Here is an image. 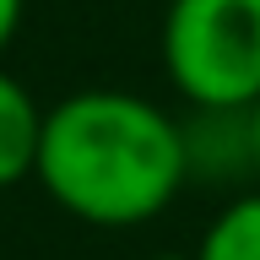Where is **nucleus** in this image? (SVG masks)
I'll use <instances>...</instances> for the list:
<instances>
[{"instance_id":"obj_1","label":"nucleus","mask_w":260,"mask_h":260,"mask_svg":"<svg viewBox=\"0 0 260 260\" xmlns=\"http://www.w3.org/2000/svg\"><path fill=\"white\" fill-rule=\"evenodd\" d=\"M32 179L87 228H141L190 184L179 119L125 87H81L44 109Z\"/></svg>"},{"instance_id":"obj_2","label":"nucleus","mask_w":260,"mask_h":260,"mask_svg":"<svg viewBox=\"0 0 260 260\" xmlns=\"http://www.w3.org/2000/svg\"><path fill=\"white\" fill-rule=\"evenodd\" d=\"M162 71L190 109H249L260 98V0H168Z\"/></svg>"},{"instance_id":"obj_3","label":"nucleus","mask_w":260,"mask_h":260,"mask_svg":"<svg viewBox=\"0 0 260 260\" xmlns=\"http://www.w3.org/2000/svg\"><path fill=\"white\" fill-rule=\"evenodd\" d=\"M184 136V174L190 179H249L255 152H249V109H195L179 119Z\"/></svg>"},{"instance_id":"obj_4","label":"nucleus","mask_w":260,"mask_h":260,"mask_svg":"<svg viewBox=\"0 0 260 260\" xmlns=\"http://www.w3.org/2000/svg\"><path fill=\"white\" fill-rule=\"evenodd\" d=\"M38 141H44V109L27 92V81L0 65V190L32 179Z\"/></svg>"},{"instance_id":"obj_5","label":"nucleus","mask_w":260,"mask_h":260,"mask_svg":"<svg viewBox=\"0 0 260 260\" xmlns=\"http://www.w3.org/2000/svg\"><path fill=\"white\" fill-rule=\"evenodd\" d=\"M195 260H260V190L217 211V222L195 244Z\"/></svg>"},{"instance_id":"obj_6","label":"nucleus","mask_w":260,"mask_h":260,"mask_svg":"<svg viewBox=\"0 0 260 260\" xmlns=\"http://www.w3.org/2000/svg\"><path fill=\"white\" fill-rule=\"evenodd\" d=\"M22 6H27V0H0V54H6V44H11L16 27H22Z\"/></svg>"},{"instance_id":"obj_7","label":"nucleus","mask_w":260,"mask_h":260,"mask_svg":"<svg viewBox=\"0 0 260 260\" xmlns=\"http://www.w3.org/2000/svg\"><path fill=\"white\" fill-rule=\"evenodd\" d=\"M249 152H255V179H260V98L249 103Z\"/></svg>"},{"instance_id":"obj_8","label":"nucleus","mask_w":260,"mask_h":260,"mask_svg":"<svg viewBox=\"0 0 260 260\" xmlns=\"http://www.w3.org/2000/svg\"><path fill=\"white\" fill-rule=\"evenodd\" d=\"M152 260H195V249H162V255H152Z\"/></svg>"}]
</instances>
